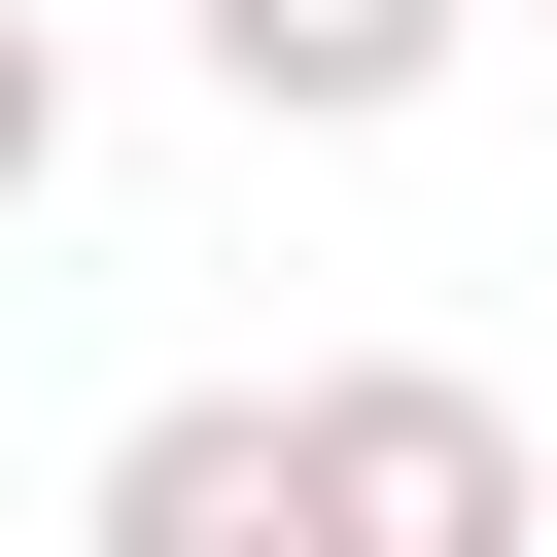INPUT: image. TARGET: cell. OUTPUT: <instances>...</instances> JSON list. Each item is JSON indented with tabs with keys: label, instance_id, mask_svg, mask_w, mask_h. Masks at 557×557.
I'll return each mask as SVG.
<instances>
[{
	"label": "cell",
	"instance_id": "2",
	"mask_svg": "<svg viewBox=\"0 0 557 557\" xmlns=\"http://www.w3.org/2000/svg\"><path fill=\"white\" fill-rule=\"evenodd\" d=\"M453 35H487V0H174V70H209L244 139H383V104H453Z\"/></svg>",
	"mask_w": 557,
	"mask_h": 557
},
{
	"label": "cell",
	"instance_id": "3",
	"mask_svg": "<svg viewBox=\"0 0 557 557\" xmlns=\"http://www.w3.org/2000/svg\"><path fill=\"white\" fill-rule=\"evenodd\" d=\"M104 557H313V383H174L104 453Z\"/></svg>",
	"mask_w": 557,
	"mask_h": 557
},
{
	"label": "cell",
	"instance_id": "4",
	"mask_svg": "<svg viewBox=\"0 0 557 557\" xmlns=\"http://www.w3.org/2000/svg\"><path fill=\"white\" fill-rule=\"evenodd\" d=\"M35 174H70V35L0 0V209H35Z\"/></svg>",
	"mask_w": 557,
	"mask_h": 557
},
{
	"label": "cell",
	"instance_id": "1",
	"mask_svg": "<svg viewBox=\"0 0 557 557\" xmlns=\"http://www.w3.org/2000/svg\"><path fill=\"white\" fill-rule=\"evenodd\" d=\"M522 522H557V453H522L487 383H418V348L313 383V557H522Z\"/></svg>",
	"mask_w": 557,
	"mask_h": 557
}]
</instances>
